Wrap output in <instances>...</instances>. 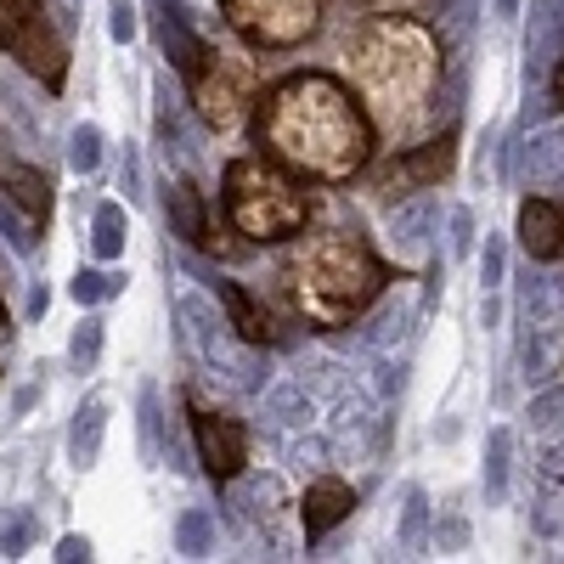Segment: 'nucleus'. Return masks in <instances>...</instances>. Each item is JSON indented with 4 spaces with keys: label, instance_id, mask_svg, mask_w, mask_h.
<instances>
[{
    "label": "nucleus",
    "instance_id": "nucleus-1",
    "mask_svg": "<svg viewBox=\"0 0 564 564\" xmlns=\"http://www.w3.org/2000/svg\"><path fill=\"white\" fill-rule=\"evenodd\" d=\"M254 141L260 153L276 159L282 170H294L300 181L316 186H345L372 170V141L379 124L361 108L356 85L339 74H289L260 90L254 102Z\"/></svg>",
    "mask_w": 564,
    "mask_h": 564
},
{
    "label": "nucleus",
    "instance_id": "nucleus-2",
    "mask_svg": "<svg viewBox=\"0 0 564 564\" xmlns=\"http://www.w3.org/2000/svg\"><path fill=\"white\" fill-rule=\"evenodd\" d=\"M345 74L384 141L406 148L441 119L446 90V40L412 12H379L345 40Z\"/></svg>",
    "mask_w": 564,
    "mask_h": 564
},
{
    "label": "nucleus",
    "instance_id": "nucleus-3",
    "mask_svg": "<svg viewBox=\"0 0 564 564\" xmlns=\"http://www.w3.org/2000/svg\"><path fill=\"white\" fill-rule=\"evenodd\" d=\"M282 282H289L294 311L311 327H322V334H334V327H350L379 305V294L390 289V271L356 231L305 226L289 249V260H282Z\"/></svg>",
    "mask_w": 564,
    "mask_h": 564
},
{
    "label": "nucleus",
    "instance_id": "nucleus-4",
    "mask_svg": "<svg viewBox=\"0 0 564 564\" xmlns=\"http://www.w3.org/2000/svg\"><path fill=\"white\" fill-rule=\"evenodd\" d=\"M220 215L249 249H265V243H294L316 215V198L305 193V181L294 170H282L276 159L243 153V159L226 164Z\"/></svg>",
    "mask_w": 564,
    "mask_h": 564
},
{
    "label": "nucleus",
    "instance_id": "nucleus-5",
    "mask_svg": "<svg viewBox=\"0 0 564 564\" xmlns=\"http://www.w3.org/2000/svg\"><path fill=\"white\" fill-rule=\"evenodd\" d=\"M175 316L186 322L181 345L193 350L204 367L226 372V379L243 384V390H265V345H249L238 327H231V316H215V305L204 294H181Z\"/></svg>",
    "mask_w": 564,
    "mask_h": 564
},
{
    "label": "nucleus",
    "instance_id": "nucleus-6",
    "mask_svg": "<svg viewBox=\"0 0 564 564\" xmlns=\"http://www.w3.org/2000/svg\"><path fill=\"white\" fill-rule=\"evenodd\" d=\"M186 102L209 130H238L243 119H254V102H260L254 63L238 52H220V45H204L198 68L186 74Z\"/></svg>",
    "mask_w": 564,
    "mask_h": 564
},
{
    "label": "nucleus",
    "instance_id": "nucleus-7",
    "mask_svg": "<svg viewBox=\"0 0 564 564\" xmlns=\"http://www.w3.org/2000/svg\"><path fill=\"white\" fill-rule=\"evenodd\" d=\"M220 23L249 52H300L322 29V0H220Z\"/></svg>",
    "mask_w": 564,
    "mask_h": 564
},
{
    "label": "nucleus",
    "instance_id": "nucleus-8",
    "mask_svg": "<svg viewBox=\"0 0 564 564\" xmlns=\"http://www.w3.org/2000/svg\"><path fill=\"white\" fill-rule=\"evenodd\" d=\"M457 164V141L452 130L430 135V141H417V148H401L395 159H384L379 170H372V193H384V198H406V193H430V186H441Z\"/></svg>",
    "mask_w": 564,
    "mask_h": 564
},
{
    "label": "nucleus",
    "instance_id": "nucleus-9",
    "mask_svg": "<svg viewBox=\"0 0 564 564\" xmlns=\"http://www.w3.org/2000/svg\"><path fill=\"white\" fill-rule=\"evenodd\" d=\"M186 412H193V446H198L204 475H209L215 486H231V480L249 468V430H243V417L215 412V406H204L198 395L186 401Z\"/></svg>",
    "mask_w": 564,
    "mask_h": 564
},
{
    "label": "nucleus",
    "instance_id": "nucleus-10",
    "mask_svg": "<svg viewBox=\"0 0 564 564\" xmlns=\"http://www.w3.org/2000/svg\"><path fill=\"white\" fill-rule=\"evenodd\" d=\"M18 63L45 85V90H63V79H68V29H52V18H34L23 34H18Z\"/></svg>",
    "mask_w": 564,
    "mask_h": 564
},
{
    "label": "nucleus",
    "instance_id": "nucleus-11",
    "mask_svg": "<svg viewBox=\"0 0 564 564\" xmlns=\"http://www.w3.org/2000/svg\"><path fill=\"white\" fill-rule=\"evenodd\" d=\"M435 226H441V204L430 193H417L406 204L390 209V254L401 265H430V243H435Z\"/></svg>",
    "mask_w": 564,
    "mask_h": 564
},
{
    "label": "nucleus",
    "instance_id": "nucleus-12",
    "mask_svg": "<svg viewBox=\"0 0 564 564\" xmlns=\"http://www.w3.org/2000/svg\"><path fill=\"white\" fill-rule=\"evenodd\" d=\"M164 220L186 249H215V220H209V198L198 193V181L175 175L164 186Z\"/></svg>",
    "mask_w": 564,
    "mask_h": 564
},
{
    "label": "nucleus",
    "instance_id": "nucleus-13",
    "mask_svg": "<svg viewBox=\"0 0 564 564\" xmlns=\"http://www.w3.org/2000/svg\"><path fill=\"white\" fill-rule=\"evenodd\" d=\"M153 7V40H159V52L170 57V68L186 79L198 68V57H204V34H193V23H186V0H148Z\"/></svg>",
    "mask_w": 564,
    "mask_h": 564
},
{
    "label": "nucleus",
    "instance_id": "nucleus-14",
    "mask_svg": "<svg viewBox=\"0 0 564 564\" xmlns=\"http://www.w3.org/2000/svg\"><path fill=\"white\" fill-rule=\"evenodd\" d=\"M0 198H7L23 220H34L40 231H45V220H52V204H57L52 175L34 170V164H23V159H0Z\"/></svg>",
    "mask_w": 564,
    "mask_h": 564
},
{
    "label": "nucleus",
    "instance_id": "nucleus-15",
    "mask_svg": "<svg viewBox=\"0 0 564 564\" xmlns=\"http://www.w3.org/2000/svg\"><path fill=\"white\" fill-rule=\"evenodd\" d=\"M513 238H520L525 260H558L564 254V209L553 198H525L513 215Z\"/></svg>",
    "mask_w": 564,
    "mask_h": 564
},
{
    "label": "nucleus",
    "instance_id": "nucleus-16",
    "mask_svg": "<svg viewBox=\"0 0 564 564\" xmlns=\"http://www.w3.org/2000/svg\"><path fill=\"white\" fill-rule=\"evenodd\" d=\"M558 57H564V0H531V23H525V74H531V79H547Z\"/></svg>",
    "mask_w": 564,
    "mask_h": 564
},
{
    "label": "nucleus",
    "instance_id": "nucleus-17",
    "mask_svg": "<svg viewBox=\"0 0 564 564\" xmlns=\"http://www.w3.org/2000/svg\"><path fill=\"white\" fill-rule=\"evenodd\" d=\"M350 508H356V491H350L345 480H334V475L311 480V486H305V497H300V525H305V542H322L334 525H345V520H350Z\"/></svg>",
    "mask_w": 564,
    "mask_h": 564
},
{
    "label": "nucleus",
    "instance_id": "nucleus-18",
    "mask_svg": "<svg viewBox=\"0 0 564 564\" xmlns=\"http://www.w3.org/2000/svg\"><path fill=\"white\" fill-rule=\"evenodd\" d=\"M520 175L536 186V193H547V186H564V119L536 130L525 141V159H520Z\"/></svg>",
    "mask_w": 564,
    "mask_h": 564
},
{
    "label": "nucleus",
    "instance_id": "nucleus-19",
    "mask_svg": "<svg viewBox=\"0 0 564 564\" xmlns=\"http://www.w3.org/2000/svg\"><path fill=\"white\" fill-rule=\"evenodd\" d=\"M102 441H108V401L90 395V401L74 412V423H68V463H74V468H97Z\"/></svg>",
    "mask_w": 564,
    "mask_h": 564
},
{
    "label": "nucleus",
    "instance_id": "nucleus-20",
    "mask_svg": "<svg viewBox=\"0 0 564 564\" xmlns=\"http://www.w3.org/2000/svg\"><path fill=\"white\" fill-rule=\"evenodd\" d=\"M209 282H215V300L226 305L231 327H238L249 345H271V316L260 311V300L243 289V282H231V276H209Z\"/></svg>",
    "mask_w": 564,
    "mask_h": 564
},
{
    "label": "nucleus",
    "instance_id": "nucleus-21",
    "mask_svg": "<svg viewBox=\"0 0 564 564\" xmlns=\"http://www.w3.org/2000/svg\"><path fill=\"white\" fill-rule=\"evenodd\" d=\"M406 322H412V305L401 294H379V311L361 322V345L367 350H395L406 339Z\"/></svg>",
    "mask_w": 564,
    "mask_h": 564
},
{
    "label": "nucleus",
    "instance_id": "nucleus-22",
    "mask_svg": "<svg viewBox=\"0 0 564 564\" xmlns=\"http://www.w3.org/2000/svg\"><path fill=\"white\" fill-rule=\"evenodd\" d=\"M265 417H271V430H282V435H294V430H305L311 423V395H305V384H271L265 390Z\"/></svg>",
    "mask_w": 564,
    "mask_h": 564
},
{
    "label": "nucleus",
    "instance_id": "nucleus-23",
    "mask_svg": "<svg viewBox=\"0 0 564 564\" xmlns=\"http://www.w3.org/2000/svg\"><path fill=\"white\" fill-rule=\"evenodd\" d=\"M170 430H164V401L159 384H141V457L148 463H170Z\"/></svg>",
    "mask_w": 564,
    "mask_h": 564
},
{
    "label": "nucleus",
    "instance_id": "nucleus-24",
    "mask_svg": "<svg viewBox=\"0 0 564 564\" xmlns=\"http://www.w3.org/2000/svg\"><path fill=\"white\" fill-rule=\"evenodd\" d=\"M124 243H130L124 204H97V215H90V249H97V260H119Z\"/></svg>",
    "mask_w": 564,
    "mask_h": 564
},
{
    "label": "nucleus",
    "instance_id": "nucleus-25",
    "mask_svg": "<svg viewBox=\"0 0 564 564\" xmlns=\"http://www.w3.org/2000/svg\"><path fill=\"white\" fill-rule=\"evenodd\" d=\"M513 457V430L508 423H497V430L486 435V468H480V480H486V502H502L508 497V463Z\"/></svg>",
    "mask_w": 564,
    "mask_h": 564
},
{
    "label": "nucleus",
    "instance_id": "nucleus-26",
    "mask_svg": "<svg viewBox=\"0 0 564 564\" xmlns=\"http://www.w3.org/2000/svg\"><path fill=\"white\" fill-rule=\"evenodd\" d=\"M423 531H430V491L406 486L401 491V536H395V547L401 553H417L423 547Z\"/></svg>",
    "mask_w": 564,
    "mask_h": 564
},
{
    "label": "nucleus",
    "instance_id": "nucleus-27",
    "mask_svg": "<svg viewBox=\"0 0 564 564\" xmlns=\"http://www.w3.org/2000/svg\"><path fill=\"white\" fill-rule=\"evenodd\" d=\"M102 339H108V322H102V316H79V327L68 334V361H74V372H97Z\"/></svg>",
    "mask_w": 564,
    "mask_h": 564
},
{
    "label": "nucleus",
    "instance_id": "nucleus-28",
    "mask_svg": "<svg viewBox=\"0 0 564 564\" xmlns=\"http://www.w3.org/2000/svg\"><path fill=\"white\" fill-rule=\"evenodd\" d=\"M175 547H181L186 558H204V553L215 547V513H209V508H186L181 520H175Z\"/></svg>",
    "mask_w": 564,
    "mask_h": 564
},
{
    "label": "nucleus",
    "instance_id": "nucleus-29",
    "mask_svg": "<svg viewBox=\"0 0 564 564\" xmlns=\"http://www.w3.org/2000/svg\"><path fill=\"white\" fill-rule=\"evenodd\" d=\"M68 294H74V305H102V300H119V294H124V276L85 265V271L68 276Z\"/></svg>",
    "mask_w": 564,
    "mask_h": 564
},
{
    "label": "nucleus",
    "instance_id": "nucleus-30",
    "mask_svg": "<svg viewBox=\"0 0 564 564\" xmlns=\"http://www.w3.org/2000/svg\"><path fill=\"white\" fill-rule=\"evenodd\" d=\"M68 170L74 175H97L102 170V130L97 124H74L68 130Z\"/></svg>",
    "mask_w": 564,
    "mask_h": 564
},
{
    "label": "nucleus",
    "instance_id": "nucleus-31",
    "mask_svg": "<svg viewBox=\"0 0 564 564\" xmlns=\"http://www.w3.org/2000/svg\"><path fill=\"white\" fill-rule=\"evenodd\" d=\"M45 12V0H0V45H7V52H12V45H18V34L34 23Z\"/></svg>",
    "mask_w": 564,
    "mask_h": 564
},
{
    "label": "nucleus",
    "instance_id": "nucleus-32",
    "mask_svg": "<svg viewBox=\"0 0 564 564\" xmlns=\"http://www.w3.org/2000/svg\"><path fill=\"white\" fill-rule=\"evenodd\" d=\"M401 384H406V361H395V350H372V390L390 401L401 395Z\"/></svg>",
    "mask_w": 564,
    "mask_h": 564
},
{
    "label": "nucleus",
    "instance_id": "nucleus-33",
    "mask_svg": "<svg viewBox=\"0 0 564 564\" xmlns=\"http://www.w3.org/2000/svg\"><path fill=\"white\" fill-rule=\"evenodd\" d=\"M0 231H7V238H12V249L18 254H29V249H40V226L34 220H23L7 198H0Z\"/></svg>",
    "mask_w": 564,
    "mask_h": 564
},
{
    "label": "nucleus",
    "instance_id": "nucleus-34",
    "mask_svg": "<svg viewBox=\"0 0 564 564\" xmlns=\"http://www.w3.org/2000/svg\"><path fill=\"white\" fill-rule=\"evenodd\" d=\"M153 97H159V141H164V153L181 148V113H175V97H170V79L153 85Z\"/></svg>",
    "mask_w": 564,
    "mask_h": 564
},
{
    "label": "nucleus",
    "instance_id": "nucleus-35",
    "mask_svg": "<svg viewBox=\"0 0 564 564\" xmlns=\"http://www.w3.org/2000/svg\"><path fill=\"white\" fill-rule=\"evenodd\" d=\"M480 282H486V289H502V282H508V249H502L497 231H486V249H480Z\"/></svg>",
    "mask_w": 564,
    "mask_h": 564
},
{
    "label": "nucleus",
    "instance_id": "nucleus-36",
    "mask_svg": "<svg viewBox=\"0 0 564 564\" xmlns=\"http://www.w3.org/2000/svg\"><path fill=\"white\" fill-rule=\"evenodd\" d=\"M34 531H40L34 513H12L7 536H0V553H7V558H23V553H29V542H34Z\"/></svg>",
    "mask_w": 564,
    "mask_h": 564
},
{
    "label": "nucleus",
    "instance_id": "nucleus-37",
    "mask_svg": "<svg viewBox=\"0 0 564 564\" xmlns=\"http://www.w3.org/2000/svg\"><path fill=\"white\" fill-rule=\"evenodd\" d=\"M446 220H452V243H446V249H452V260L475 254V209H463V204H457Z\"/></svg>",
    "mask_w": 564,
    "mask_h": 564
},
{
    "label": "nucleus",
    "instance_id": "nucleus-38",
    "mask_svg": "<svg viewBox=\"0 0 564 564\" xmlns=\"http://www.w3.org/2000/svg\"><path fill=\"white\" fill-rule=\"evenodd\" d=\"M108 34H113V45L135 40V7L130 0H108Z\"/></svg>",
    "mask_w": 564,
    "mask_h": 564
},
{
    "label": "nucleus",
    "instance_id": "nucleus-39",
    "mask_svg": "<svg viewBox=\"0 0 564 564\" xmlns=\"http://www.w3.org/2000/svg\"><path fill=\"white\" fill-rule=\"evenodd\" d=\"M435 542H441V553H457V547H468V520H457V513L435 520Z\"/></svg>",
    "mask_w": 564,
    "mask_h": 564
},
{
    "label": "nucleus",
    "instance_id": "nucleus-40",
    "mask_svg": "<svg viewBox=\"0 0 564 564\" xmlns=\"http://www.w3.org/2000/svg\"><path fill=\"white\" fill-rule=\"evenodd\" d=\"M119 186H124V198H130V204H141V186H148V181H141V159H135V148H124V170H119Z\"/></svg>",
    "mask_w": 564,
    "mask_h": 564
},
{
    "label": "nucleus",
    "instance_id": "nucleus-41",
    "mask_svg": "<svg viewBox=\"0 0 564 564\" xmlns=\"http://www.w3.org/2000/svg\"><path fill=\"white\" fill-rule=\"evenodd\" d=\"M52 558H63V564H85V558H90V536H63Z\"/></svg>",
    "mask_w": 564,
    "mask_h": 564
},
{
    "label": "nucleus",
    "instance_id": "nucleus-42",
    "mask_svg": "<svg viewBox=\"0 0 564 564\" xmlns=\"http://www.w3.org/2000/svg\"><path fill=\"white\" fill-rule=\"evenodd\" d=\"M45 305H52V294H45V289H40V282H34V289H29V316L40 322V316H45Z\"/></svg>",
    "mask_w": 564,
    "mask_h": 564
},
{
    "label": "nucleus",
    "instance_id": "nucleus-43",
    "mask_svg": "<svg viewBox=\"0 0 564 564\" xmlns=\"http://www.w3.org/2000/svg\"><path fill=\"white\" fill-rule=\"evenodd\" d=\"M542 457H547L553 475H564V435H558V441H547V452H542Z\"/></svg>",
    "mask_w": 564,
    "mask_h": 564
},
{
    "label": "nucleus",
    "instance_id": "nucleus-44",
    "mask_svg": "<svg viewBox=\"0 0 564 564\" xmlns=\"http://www.w3.org/2000/svg\"><path fill=\"white\" fill-rule=\"evenodd\" d=\"M547 90H553V102L564 108V57L553 63V74H547Z\"/></svg>",
    "mask_w": 564,
    "mask_h": 564
},
{
    "label": "nucleus",
    "instance_id": "nucleus-45",
    "mask_svg": "<svg viewBox=\"0 0 564 564\" xmlns=\"http://www.w3.org/2000/svg\"><path fill=\"white\" fill-rule=\"evenodd\" d=\"M491 12H497V18H520L525 0H491Z\"/></svg>",
    "mask_w": 564,
    "mask_h": 564
},
{
    "label": "nucleus",
    "instance_id": "nucleus-46",
    "mask_svg": "<svg viewBox=\"0 0 564 564\" xmlns=\"http://www.w3.org/2000/svg\"><path fill=\"white\" fill-rule=\"evenodd\" d=\"M0 327H7V300H0Z\"/></svg>",
    "mask_w": 564,
    "mask_h": 564
}]
</instances>
